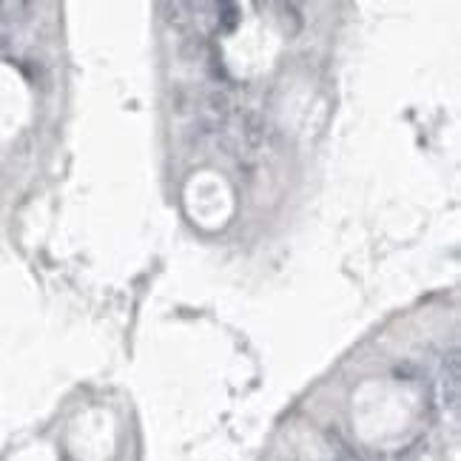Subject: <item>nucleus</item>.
Here are the masks:
<instances>
[{"instance_id":"f257e3e1","label":"nucleus","mask_w":461,"mask_h":461,"mask_svg":"<svg viewBox=\"0 0 461 461\" xmlns=\"http://www.w3.org/2000/svg\"><path fill=\"white\" fill-rule=\"evenodd\" d=\"M333 461H362L348 445H342V442H336V453H333Z\"/></svg>"}]
</instances>
